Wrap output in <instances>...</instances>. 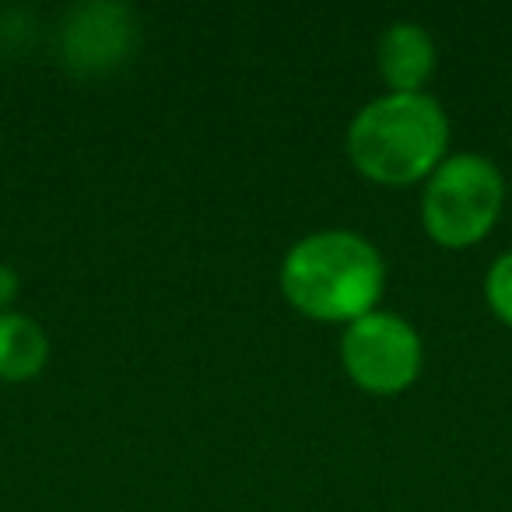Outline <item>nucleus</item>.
I'll list each match as a JSON object with an SVG mask.
<instances>
[{
  "label": "nucleus",
  "instance_id": "3",
  "mask_svg": "<svg viewBox=\"0 0 512 512\" xmlns=\"http://www.w3.org/2000/svg\"><path fill=\"white\" fill-rule=\"evenodd\" d=\"M505 204V179L498 165L484 155L442 158L439 169L428 176L421 197L425 232L439 246L463 249L481 242L495 228Z\"/></svg>",
  "mask_w": 512,
  "mask_h": 512
},
{
  "label": "nucleus",
  "instance_id": "2",
  "mask_svg": "<svg viewBox=\"0 0 512 512\" xmlns=\"http://www.w3.org/2000/svg\"><path fill=\"white\" fill-rule=\"evenodd\" d=\"M449 120L425 92H390L358 109L348 127V155L362 176L407 186L432 176L446 158Z\"/></svg>",
  "mask_w": 512,
  "mask_h": 512
},
{
  "label": "nucleus",
  "instance_id": "1",
  "mask_svg": "<svg viewBox=\"0 0 512 512\" xmlns=\"http://www.w3.org/2000/svg\"><path fill=\"white\" fill-rule=\"evenodd\" d=\"M386 264L358 232L327 228L295 242L281 264V292L309 320L355 323L376 313L383 299Z\"/></svg>",
  "mask_w": 512,
  "mask_h": 512
},
{
  "label": "nucleus",
  "instance_id": "5",
  "mask_svg": "<svg viewBox=\"0 0 512 512\" xmlns=\"http://www.w3.org/2000/svg\"><path fill=\"white\" fill-rule=\"evenodd\" d=\"M137 25L123 4H78L60 25V57L78 74H106L130 57Z\"/></svg>",
  "mask_w": 512,
  "mask_h": 512
},
{
  "label": "nucleus",
  "instance_id": "4",
  "mask_svg": "<svg viewBox=\"0 0 512 512\" xmlns=\"http://www.w3.org/2000/svg\"><path fill=\"white\" fill-rule=\"evenodd\" d=\"M341 362L365 393L390 397L418 379L421 337L400 316L369 313L348 323V334L341 337Z\"/></svg>",
  "mask_w": 512,
  "mask_h": 512
},
{
  "label": "nucleus",
  "instance_id": "8",
  "mask_svg": "<svg viewBox=\"0 0 512 512\" xmlns=\"http://www.w3.org/2000/svg\"><path fill=\"white\" fill-rule=\"evenodd\" d=\"M484 295H488L491 313L512 327V253H502L491 264L488 278H484Z\"/></svg>",
  "mask_w": 512,
  "mask_h": 512
},
{
  "label": "nucleus",
  "instance_id": "6",
  "mask_svg": "<svg viewBox=\"0 0 512 512\" xmlns=\"http://www.w3.org/2000/svg\"><path fill=\"white\" fill-rule=\"evenodd\" d=\"M376 60L393 92H421L435 71V43L421 25L393 22L379 39Z\"/></svg>",
  "mask_w": 512,
  "mask_h": 512
},
{
  "label": "nucleus",
  "instance_id": "9",
  "mask_svg": "<svg viewBox=\"0 0 512 512\" xmlns=\"http://www.w3.org/2000/svg\"><path fill=\"white\" fill-rule=\"evenodd\" d=\"M15 295H18V274L8 264H0V313H8Z\"/></svg>",
  "mask_w": 512,
  "mask_h": 512
},
{
  "label": "nucleus",
  "instance_id": "7",
  "mask_svg": "<svg viewBox=\"0 0 512 512\" xmlns=\"http://www.w3.org/2000/svg\"><path fill=\"white\" fill-rule=\"evenodd\" d=\"M50 358L43 327L22 313H0V379L25 383L39 376Z\"/></svg>",
  "mask_w": 512,
  "mask_h": 512
}]
</instances>
